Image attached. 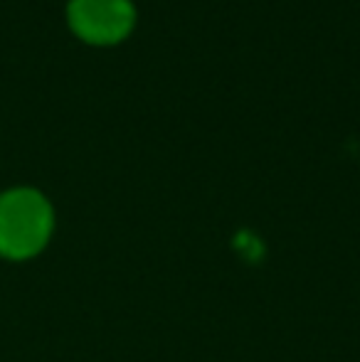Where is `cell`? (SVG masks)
<instances>
[{"instance_id": "obj_1", "label": "cell", "mask_w": 360, "mask_h": 362, "mask_svg": "<svg viewBox=\"0 0 360 362\" xmlns=\"http://www.w3.org/2000/svg\"><path fill=\"white\" fill-rule=\"evenodd\" d=\"M52 210L35 190H10L0 197V252L5 257H30L47 242Z\"/></svg>"}, {"instance_id": "obj_2", "label": "cell", "mask_w": 360, "mask_h": 362, "mask_svg": "<svg viewBox=\"0 0 360 362\" xmlns=\"http://www.w3.org/2000/svg\"><path fill=\"white\" fill-rule=\"evenodd\" d=\"M67 23L89 45H116L134 30L136 10L131 0H69Z\"/></svg>"}]
</instances>
